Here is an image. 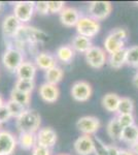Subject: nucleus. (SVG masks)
<instances>
[{"instance_id":"nucleus-1","label":"nucleus","mask_w":138,"mask_h":155,"mask_svg":"<svg viewBox=\"0 0 138 155\" xmlns=\"http://www.w3.org/2000/svg\"><path fill=\"white\" fill-rule=\"evenodd\" d=\"M41 125V117L35 110L26 109V111L16 119V126L20 132L36 134Z\"/></svg>"},{"instance_id":"nucleus-2","label":"nucleus","mask_w":138,"mask_h":155,"mask_svg":"<svg viewBox=\"0 0 138 155\" xmlns=\"http://www.w3.org/2000/svg\"><path fill=\"white\" fill-rule=\"evenodd\" d=\"M128 38V31L125 28L119 27L114 28L107 34L104 39V50L107 54L110 55L123 49H126V41Z\"/></svg>"},{"instance_id":"nucleus-3","label":"nucleus","mask_w":138,"mask_h":155,"mask_svg":"<svg viewBox=\"0 0 138 155\" xmlns=\"http://www.w3.org/2000/svg\"><path fill=\"white\" fill-rule=\"evenodd\" d=\"M1 61L7 71L11 72H16L17 69L25 61L24 54L20 49L14 48V47H9L4 51Z\"/></svg>"},{"instance_id":"nucleus-4","label":"nucleus","mask_w":138,"mask_h":155,"mask_svg":"<svg viewBox=\"0 0 138 155\" xmlns=\"http://www.w3.org/2000/svg\"><path fill=\"white\" fill-rule=\"evenodd\" d=\"M75 28H76L77 34L92 39L93 37L96 36L100 32L101 26H100L99 22L91 18V17L82 16L81 19L79 20V22H77Z\"/></svg>"},{"instance_id":"nucleus-5","label":"nucleus","mask_w":138,"mask_h":155,"mask_svg":"<svg viewBox=\"0 0 138 155\" xmlns=\"http://www.w3.org/2000/svg\"><path fill=\"white\" fill-rule=\"evenodd\" d=\"M85 58H86V61L89 66L95 69H100L105 65L108 56H107V53L104 49L97 46H93L85 54Z\"/></svg>"},{"instance_id":"nucleus-6","label":"nucleus","mask_w":138,"mask_h":155,"mask_svg":"<svg viewBox=\"0 0 138 155\" xmlns=\"http://www.w3.org/2000/svg\"><path fill=\"white\" fill-rule=\"evenodd\" d=\"M89 17L96 21H103L112 12V4L109 1H92L89 4Z\"/></svg>"},{"instance_id":"nucleus-7","label":"nucleus","mask_w":138,"mask_h":155,"mask_svg":"<svg viewBox=\"0 0 138 155\" xmlns=\"http://www.w3.org/2000/svg\"><path fill=\"white\" fill-rule=\"evenodd\" d=\"M35 14V2L19 1L14 3V15L22 24H26L33 18Z\"/></svg>"},{"instance_id":"nucleus-8","label":"nucleus","mask_w":138,"mask_h":155,"mask_svg":"<svg viewBox=\"0 0 138 155\" xmlns=\"http://www.w3.org/2000/svg\"><path fill=\"white\" fill-rule=\"evenodd\" d=\"M71 96L74 101L79 102L88 101L93 94V88L91 84L86 81H77L72 84L70 90Z\"/></svg>"},{"instance_id":"nucleus-9","label":"nucleus","mask_w":138,"mask_h":155,"mask_svg":"<svg viewBox=\"0 0 138 155\" xmlns=\"http://www.w3.org/2000/svg\"><path fill=\"white\" fill-rule=\"evenodd\" d=\"M101 127V122L97 117L82 116L76 122V128L86 136L95 134Z\"/></svg>"},{"instance_id":"nucleus-10","label":"nucleus","mask_w":138,"mask_h":155,"mask_svg":"<svg viewBox=\"0 0 138 155\" xmlns=\"http://www.w3.org/2000/svg\"><path fill=\"white\" fill-rule=\"evenodd\" d=\"M18 145V140L12 132L0 131V155H11Z\"/></svg>"},{"instance_id":"nucleus-11","label":"nucleus","mask_w":138,"mask_h":155,"mask_svg":"<svg viewBox=\"0 0 138 155\" xmlns=\"http://www.w3.org/2000/svg\"><path fill=\"white\" fill-rule=\"evenodd\" d=\"M37 145L52 149L58 141L57 132L52 127H42L36 132Z\"/></svg>"},{"instance_id":"nucleus-12","label":"nucleus","mask_w":138,"mask_h":155,"mask_svg":"<svg viewBox=\"0 0 138 155\" xmlns=\"http://www.w3.org/2000/svg\"><path fill=\"white\" fill-rule=\"evenodd\" d=\"M23 24L18 20L14 15H7L5 18L3 19L1 24V29L3 35L7 38H12L16 37L17 34L19 33L20 29L22 28Z\"/></svg>"},{"instance_id":"nucleus-13","label":"nucleus","mask_w":138,"mask_h":155,"mask_svg":"<svg viewBox=\"0 0 138 155\" xmlns=\"http://www.w3.org/2000/svg\"><path fill=\"white\" fill-rule=\"evenodd\" d=\"M73 149L77 155H91L94 153L95 141L91 136L82 134L75 140Z\"/></svg>"},{"instance_id":"nucleus-14","label":"nucleus","mask_w":138,"mask_h":155,"mask_svg":"<svg viewBox=\"0 0 138 155\" xmlns=\"http://www.w3.org/2000/svg\"><path fill=\"white\" fill-rule=\"evenodd\" d=\"M38 94L40 98L47 104H54L60 97V90L56 85L49 84L44 82L38 89Z\"/></svg>"},{"instance_id":"nucleus-15","label":"nucleus","mask_w":138,"mask_h":155,"mask_svg":"<svg viewBox=\"0 0 138 155\" xmlns=\"http://www.w3.org/2000/svg\"><path fill=\"white\" fill-rule=\"evenodd\" d=\"M81 17L79 9L72 6H66L59 15L60 22L65 27H75Z\"/></svg>"},{"instance_id":"nucleus-16","label":"nucleus","mask_w":138,"mask_h":155,"mask_svg":"<svg viewBox=\"0 0 138 155\" xmlns=\"http://www.w3.org/2000/svg\"><path fill=\"white\" fill-rule=\"evenodd\" d=\"M34 63L37 68L47 71L53 67L57 66V59L55 55L49 53V52H40L35 56Z\"/></svg>"},{"instance_id":"nucleus-17","label":"nucleus","mask_w":138,"mask_h":155,"mask_svg":"<svg viewBox=\"0 0 138 155\" xmlns=\"http://www.w3.org/2000/svg\"><path fill=\"white\" fill-rule=\"evenodd\" d=\"M36 74H37V67L35 65L34 62L31 61H24L16 71V76L18 79L30 80V81H34Z\"/></svg>"},{"instance_id":"nucleus-18","label":"nucleus","mask_w":138,"mask_h":155,"mask_svg":"<svg viewBox=\"0 0 138 155\" xmlns=\"http://www.w3.org/2000/svg\"><path fill=\"white\" fill-rule=\"evenodd\" d=\"M71 47L75 51V53L86 54L88 51L93 47V42L91 38H88L86 36L76 34L71 41Z\"/></svg>"},{"instance_id":"nucleus-19","label":"nucleus","mask_w":138,"mask_h":155,"mask_svg":"<svg viewBox=\"0 0 138 155\" xmlns=\"http://www.w3.org/2000/svg\"><path fill=\"white\" fill-rule=\"evenodd\" d=\"M55 57L58 61L62 62V63L68 64L72 62V60L75 57V51L72 49L71 46L69 45H64V46H60L59 48L56 50V54Z\"/></svg>"},{"instance_id":"nucleus-20","label":"nucleus","mask_w":138,"mask_h":155,"mask_svg":"<svg viewBox=\"0 0 138 155\" xmlns=\"http://www.w3.org/2000/svg\"><path fill=\"white\" fill-rule=\"evenodd\" d=\"M18 145H20L22 149L24 150H31L37 145V137L36 134L33 132H20L18 137Z\"/></svg>"},{"instance_id":"nucleus-21","label":"nucleus","mask_w":138,"mask_h":155,"mask_svg":"<svg viewBox=\"0 0 138 155\" xmlns=\"http://www.w3.org/2000/svg\"><path fill=\"white\" fill-rule=\"evenodd\" d=\"M120 99H121V97L117 95V93H112V92L106 93L102 97V101H101L102 107L107 112H109V113H117Z\"/></svg>"},{"instance_id":"nucleus-22","label":"nucleus","mask_w":138,"mask_h":155,"mask_svg":"<svg viewBox=\"0 0 138 155\" xmlns=\"http://www.w3.org/2000/svg\"><path fill=\"white\" fill-rule=\"evenodd\" d=\"M123 127L120 124L117 117L115 116L114 118H111L108 121L106 125V132L108 134V137L114 141H121L122 132H123Z\"/></svg>"},{"instance_id":"nucleus-23","label":"nucleus","mask_w":138,"mask_h":155,"mask_svg":"<svg viewBox=\"0 0 138 155\" xmlns=\"http://www.w3.org/2000/svg\"><path fill=\"white\" fill-rule=\"evenodd\" d=\"M107 63L114 69H120L126 64V49L108 55Z\"/></svg>"},{"instance_id":"nucleus-24","label":"nucleus","mask_w":138,"mask_h":155,"mask_svg":"<svg viewBox=\"0 0 138 155\" xmlns=\"http://www.w3.org/2000/svg\"><path fill=\"white\" fill-rule=\"evenodd\" d=\"M121 141L130 146L136 143L138 141V125L134 124V125L125 127L122 132Z\"/></svg>"},{"instance_id":"nucleus-25","label":"nucleus","mask_w":138,"mask_h":155,"mask_svg":"<svg viewBox=\"0 0 138 155\" xmlns=\"http://www.w3.org/2000/svg\"><path fill=\"white\" fill-rule=\"evenodd\" d=\"M64 77V71L60 66H55L53 68L49 69L44 74V78H46V82L52 85H57L62 81Z\"/></svg>"},{"instance_id":"nucleus-26","label":"nucleus","mask_w":138,"mask_h":155,"mask_svg":"<svg viewBox=\"0 0 138 155\" xmlns=\"http://www.w3.org/2000/svg\"><path fill=\"white\" fill-rule=\"evenodd\" d=\"M9 99L18 102V104H22L25 107H27L29 106L30 101H31V94H27L24 93V92H21L19 90L12 88L11 91V94H9Z\"/></svg>"},{"instance_id":"nucleus-27","label":"nucleus","mask_w":138,"mask_h":155,"mask_svg":"<svg viewBox=\"0 0 138 155\" xmlns=\"http://www.w3.org/2000/svg\"><path fill=\"white\" fill-rule=\"evenodd\" d=\"M135 110V104L132 98L127 96L121 97L119 107H117V115L123 114H133Z\"/></svg>"},{"instance_id":"nucleus-28","label":"nucleus","mask_w":138,"mask_h":155,"mask_svg":"<svg viewBox=\"0 0 138 155\" xmlns=\"http://www.w3.org/2000/svg\"><path fill=\"white\" fill-rule=\"evenodd\" d=\"M14 88L19 90V91H21V92H24V93L31 94L32 92H33L34 88H35V82L30 81V80L17 79Z\"/></svg>"},{"instance_id":"nucleus-29","label":"nucleus","mask_w":138,"mask_h":155,"mask_svg":"<svg viewBox=\"0 0 138 155\" xmlns=\"http://www.w3.org/2000/svg\"><path fill=\"white\" fill-rule=\"evenodd\" d=\"M126 64L132 67H138V46H132L126 49Z\"/></svg>"},{"instance_id":"nucleus-30","label":"nucleus","mask_w":138,"mask_h":155,"mask_svg":"<svg viewBox=\"0 0 138 155\" xmlns=\"http://www.w3.org/2000/svg\"><path fill=\"white\" fill-rule=\"evenodd\" d=\"M6 107H8L9 112H11V117L12 118H18V117H20L22 114L24 113L25 111H26L27 107H25L24 106H22V104H18V102L11 101V99H8L6 102H5Z\"/></svg>"},{"instance_id":"nucleus-31","label":"nucleus","mask_w":138,"mask_h":155,"mask_svg":"<svg viewBox=\"0 0 138 155\" xmlns=\"http://www.w3.org/2000/svg\"><path fill=\"white\" fill-rule=\"evenodd\" d=\"M117 120H119L120 124L122 125L123 128L128 126H131L135 124V117L133 114H123L117 115Z\"/></svg>"},{"instance_id":"nucleus-32","label":"nucleus","mask_w":138,"mask_h":155,"mask_svg":"<svg viewBox=\"0 0 138 155\" xmlns=\"http://www.w3.org/2000/svg\"><path fill=\"white\" fill-rule=\"evenodd\" d=\"M65 2L63 1H49V14H59L65 8Z\"/></svg>"},{"instance_id":"nucleus-33","label":"nucleus","mask_w":138,"mask_h":155,"mask_svg":"<svg viewBox=\"0 0 138 155\" xmlns=\"http://www.w3.org/2000/svg\"><path fill=\"white\" fill-rule=\"evenodd\" d=\"M95 141V155H108L107 151V145H105L100 139H94Z\"/></svg>"},{"instance_id":"nucleus-34","label":"nucleus","mask_w":138,"mask_h":155,"mask_svg":"<svg viewBox=\"0 0 138 155\" xmlns=\"http://www.w3.org/2000/svg\"><path fill=\"white\" fill-rule=\"evenodd\" d=\"M35 12L41 16H46L49 14V1L35 2Z\"/></svg>"},{"instance_id":"nucleus-35","label":"nucleus","mask_w":138,"mask_h":155,"mask_svg":"<svg viewBox=\"0 0 138 155\" xmlns=\"http://www.w3.org/2000/svg\"><path fill=\"white\" fill-rule=\"evenodd\" d=\"M11 118H12L11 112H9L8 107H6V104H4L2 107H0V123H6L11 120Z\"/></svg>"},{"instance_id":"nucleus-36","label":"nucleus","mask_w":138,"mask_h":155,"mask_svg":"<svg viewBox=\"0 0 138 155\" xmlns=\"http://www.w3.org/2000/svg\"><path fill=\"white\" fill-rule=\"evenodd\" d=\"M32 155H52V151H51V149H49V148L36 145V146L32 149Z\"/></svg>"},{"instance_id":"nucleus-37","label":"nucleus","mask_w":138,"mask_h":155,"mask_svg":"<svg viewBox=\"0 0 138 155\" xmlns=\"http://www.w3.org/2000/svg\"><path fill=\"white\" fill-rule=\"evenodd\" d=\"M120 149L115 145H107V151H108V155H120Z\"/></svg>"},{"instance_id":"nucleus-38","label":"nucleus","mask_w":138,"mask_h":155,"mask_svg":"<svg viewBox=\"0 0 138 155\" xmlns=\"http://www.w3.org/2000/svg\"><path fill=\"white\" fill-rule=\"evenodd\" d=\"M120 155H135L131 149H121L120 150Z\"/></svg>"},{"instance_id":"nucleus-39","label":"nucleus","mask_w":138,"mask_h":155,"mask_svg":"<svg viewBox=\"0 0 138 155\" xmlns=\"http://www.w3.org/2000/svg\"><path fill=\"white\" fill-rule=\"evenodd\" d=\"M130 149L132 150L133 153H134L135 155H138V141L136 142V143L131 145V146H130Z\"/></svg>"},{"instance_id":"nucleus-40","label":"nucleus","mask_w":138,"mask_h":155,"mask_svg":"<svg viewBox=\"0 0 138 155\" xmlns=\"http://www.w3.org/2000/svg\"><path fill=\"white\" fill-rule=\"evenodd\" d=\"M133 84H134L135 87H137L138 88V71H137L136 74H135V76L133 77Z\"/></svg>"},{"instance_id":"nucleus-41","label":"nucleus","mask_w":138,"mask_h":155,"mask_svg":"<svg viewBox=\"0 0 138 155\" xmlns=\"http://www.w3.org/2000/svg\"><path fill=\"white\" fill-rule=\"evenodd\" d=\"M5 104V101H4V98H3V96L0 94V107H2Z\"/></svg>"},{"instance_id":"nucleus-42","label":"nucleus","mask_w":138,"mask_h":155,"mask_svg":"<svg viewBox=\"0 0 138 155\" xmlns=\"http://www.w3.org/2000/svg\"><path fill=\"white\" fill-rule=\"evenodd\" d=\"M56 155H71V154H69V153H58Z\"/></svg>"},{"instance_id":"nucleus-43","label":"nucleus","mask_w":138,"mask_h":155,"mask_svg":"<svg viewBox=\"0 0 138 155\" xmlns=\"http://www.w3.org/2000/svg\"><path fill=\"white\" fill-rule=\"evenodd\" d=\"M1 128H2V124L0 123V131H1Z\"/></svg>"},{"instance_id":"nucleus-44","label":"nucleus","mask_w":138,"mask_h":155,"mask_svg":"<svg viewBox=\"0 0 138 155\" xmlns=\"http://www.w3.org/2000/svg\"><path fill=\"white\" fill-rule=\"evenodd\" d=\"M1 5H2V4H1V3H0V6H1ZM0 12H1V9H0Z\"/></svg>"}]
</instances>
